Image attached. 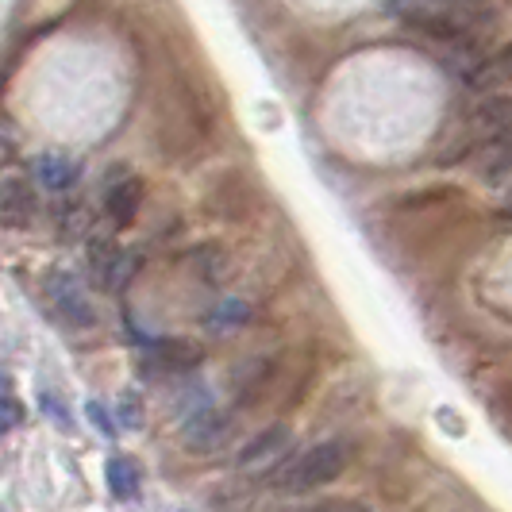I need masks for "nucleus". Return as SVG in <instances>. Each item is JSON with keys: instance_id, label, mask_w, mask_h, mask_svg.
<instances>
[{"instance_id": "f257e3e1", "label": "nucleus", "mask_w": 512, "mask_h": 512, "mask_svg": "<svg viewBox=\"0 0 512 512\" xmlns=\"http://www.w3.org/2000/svg\"><path fill=\"white\" fill-rule=\"evenodd\" d=\"M351 462V443L343 439H324L316 447H308L293 459L278 462L270 474H266V486L278 489V493H308V489L332 486L335 478L347 470Z\"/></svg>"}, {"instance_id": "f03ea898", "label": "nucleus", "mask_w": 512, "mask_h": 512, "mask_svg": "<svg viewBox=\"0 0 512 512\" xmlns=\"http://www.w3.org/2000/svg\"><path fill=\"white\" fill-rule=\"evenodd\" d=\"M47 297L77 328H93L97 324V312H93V305H89V297H85V289H81V282H77L74 274L54 270L51 278H47Z\"/></svg>"}, {"instance_id": "7ed1b4c3", "label": "nucleus", "mask_w": 512, "mask_h": 512, "mask_svg": "<svg viewBox=\"0 0 512 512\" xmlns=\"http://www.w3.org/2000/svg\"><path fill=\"white\" fill-rule=\"evenodd\" d=\"M181 439H185V447H189L193 455H212V451H220L231 439V416L216 409H201L185 424Z\"/></svg>"}, {"instance_id": "20e7f679", "label": "nucleus", "mask_w": 512, "mask_h": 512, "mask_svg": "<svg viewBox=\"0 0 512 512\" xmlns=\"http://www.w3.org/2000/svg\"><path fill=\"white\" fill-rule=\"evenodd\" d=\"M39 212L35 185L27 178L0 181V228H27Z\"/></svg>"}, {"instance_id": "39448f33", "label": "nucleus", "mask_w": 512, "mask_h": 512, "mask_svg": "<svg viewBox=\"0 0 512 512\" xmlns=\"http://www.w3.org/2000/svg\"><path fill=\"white\" fill-rule=\"evenodd\" d=\"M151 355L162 370L189 374V370H197V366L205 362V347H201L197 339H189V335H166V339H158V343H154Z\"/></svg>"}, {"instance_id": "423d86ee", "label": "nucleus", "mask_w": 512, "mask_h": 512, "mask_svg": "<svg viewBox=\"0 0 512 512\" xmlns=\"http://www.w3.org/2000/svg\"><path fill=\"white\" fill-rule=\"evenodd\" d=\"M104 208H108V220L112 228H131L139 208H143V178L128 174L124 181H112L108 197H104Z\"/></svg>"}, {"instance_id": "0eeeda50", "label": "nucleus", "mask_w": 512, "mask_h": 512, "mask_svg": "<svg viewBox=\"0 0 512 512\" xmlns=\"http://www.w3.org/2000/svg\"><path fill=\"white\" fill-rule=\"evenodd\" d=\"M512 128V101L509 97H486V101L474 108V116H470V139H497V135H505Z\"/></svg>"}, {"instance_id": "6e6552de", "label": "nucleus", "mask_w": 512, "mask_h": 512, "mask_svg": "<svg viewBox=\"0 0 512 512\" xmlns=\"http://www.w3.org/2000/svg\"><path fill=\"white\" fill-rule=\"evenodd\" d=\"M478 174H482L493 189H509L512 185V139L509 135H497V139L482 143Z\"/></svg>"}, {"instance_id": "1a4fd4ad", "label": "nucleus", "mask_w": 512, "mask_h": 512, "mask_svg": "<svg viewBox=\"0 0 512 512\" xmlns=\"http://www.w3.org/2000/svg\"><path fill=\"white\" fill-rule=\"evenodd\" d=\"M466 85L478 89V93H493V89L512 85V43L493 54H482V62L474 66V74L466 77Z\"/></svg>"}, {"instance_id": "9d476101", "label": "nucleus", "mask_w": 512, "mask_h": 512, "mask_svg": "<svg viewBox=\"0 0 512 512\" xmlns=\"http://www.w3.org/2000/svg\"><path fill=\"white\" fill-rule=\"evenodd\" d=\"M289 439H293V432H289L285 424H274V428L258 432V436L239 451V466H258V462L282 459V451L289 447Z\"/></svg>"}, {"instance_id": "9b49d317", "label": "nucleus", "mask_w": 512, "mask_h": 512, "mask_svg": "<svg viewBox=\"0 0 512 512\" xmlns=\"http://www.w3.org/2000/svg\"><path fill=\"white\" fill-rule=\"evenodd\" d=\"M89 274L101 285H116L120 282V270H124V255L112 239H89Z\"/></svg>"}, {"instance_id": "f8f14e48", "label": "nucleus", "mask_w": 512, "mask_h": 512, "mask_svg": "<svg viewBox=\"0 0 512 512\" xmlns=\"http://www.w3.org/2000/svg\"><path fill=\"white\" fill-rule=\"evenodd\" d=\"M35 174H39V181L47 185V189H54V193H62V189H70L77 181V162H70V158H62V154H43L39 162H35Z\"/></svg>"}, {"instance_id": "ddd939ff", "label": "nucleus", "mask_w": 512, "mask_h": 512, "mask_svg": "<svg viewBox=\"0 0 512 512\" xmlns=\"http://www.w3.org/2000/svg\"><path fill=\"white\" fill-rule=\"evenodd\" d=\"M108 489L116 501H131L139 493V466L128 459V455H116L108 459Z\"/></svg>"}, {"instance_id": "4468645a", "label": "nucleus", "mask_w": 512, "mask_h": 512, "mask_svg": "<svg viewBox=\"0 0 512 512\" xmlns=\"http://www.w3.org/2000/svg\"><path fill=\"white\" fill-rule=\"evenodd\" d=\"M193 270H197L201 282H224L228 278V255L220 247H201V251H193Z\"/></svg>"}, {"instance_id": "2eb2a0df", "label": "nucleus", "mask_w": 512, "mask_h": 512, "mask_svg": "<svg viewBox=\"0 0 512 512\" xmlns=\"http://www.w3.org/2000/svg\"><path fill=\"white\" fill-rule=\"evenodd\" d=\"M305 512H374V509L362 505V501H324V505H312Z\"/></svg>"}, {"instance_id": "dca6fc26", "label": "nucleus", "mask_w": 512, "mask_h": 512, "mask_svg": "<svg viewBox=\"0 0 512 512\" xmlns=\"http://www.w3.org/2000/svg\"><path fill=\"white\" fill-rule=\"evenodd\" d=\"M120 409H124V424H128V428H135V424H139V412H135V401H131V393H124Z\"/></svg>"}, {"instance_id": "f3484780", "label": "nucleus", "mask_w": 512, "mask_h": 512, "mask_svg": "<svg viewBox=\"0 0 512 512\" xmlns=\"http://www.w3.org/2000/svg\"><path fill=\"white\" fill-rule=\"evenodd\" d=\"M89 416H93V420H97V424H101V432H104V436H112V432H116V428H112V420H108V416H104V409H101V405H89Z\"/></svg>"}, {"instance_id": "a211bd4d", "label": "nucleus", "mask_w": 512, "mask_h": 512, "mask_svg": "<svg viewBox=\"0 0 512 512\" xmlns=\"http://www.w3.org/2000/svg\"><path fill=\"white\" fill-rule=\"evenodd\" d=\"M8 158H12V139H8L4 131H0V166H4Z\"/></svg>"}, {"instance_id": "6ab92c4d", "label": "nucleus", "mask_w": 512, "mask_h": 512, "mask_svg": "<svg viewBox=\"0 0 512 512\" xmlns=\"http://www.w3.org/2000/svg\"><path fill=\"white\" fill-rule=\"evenodd\" d=\"M4 393H8V378H4V374H0V397H4Z\"/></svg>"}, {"instance_id": "aec40b11", "label": "nucleus", "mask_w": 512, "mask_h": 512, "mask_svg": "<svg viewBox=\"0 0 512 512\" xmlns=\"http://www.w3.org/2000/svg\"><path fill=\"white\" fill-rule=\"evenodd\" d=\"M509 212H512V185H509Z\"/></svg>"}, {"instance_id": "412c9836", "label": "nucleus", "mask_w": 512, "mask_h": 512, "mask_svg": "<svg viewBox=\"0 0 512 512\" xmlns=\"http://www.w3.org/2000/svg\"><path fill=\"white\" fill-rule=\"evenodd\" d=\"M505 135H509V139H512V128H509V131H505Z\"/></svg>"}, {"instance_id": "4be33fe9", "label": "nucleus", "mask_w": 512, "mask_h": 512, "mask_svg": "<svg viewBox=\"0 0 512 512\" xmlns=\"http://www.w3.org/2000/svg\"><path fill=\"white\" fill-rule=\"evenodd\" d=\"M0 432H4V424H0Z\"/></svg>"}]
</instances>
